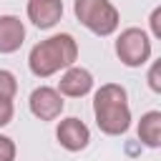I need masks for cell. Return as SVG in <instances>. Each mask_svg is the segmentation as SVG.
<instances>
[{"label": "cell", "instance_id": "obj_3", "mask_svg": "<svg viewBox=\"0 0 161 161\" xmlns=\"http://www.w3.org/2000/svg\"><path fill=\"white\" fill-rule=\"evenodd\" d=\"M73 13L83 28H88L93 35H113L118 30L121 15L111 0H75Z\"/></svg>", "mask_w": 161, "mask_h": 161}, {"label": "cell", "instance_id": "obj_6", "mask_svg": "<svg viewBox=\"0 0 161 161\" xmlns=\"http://www.w3.org/2000/svg\"><path fill=\"white\" fill-rule=\"evenodd\" d=\"M55 138H58V143L65 148V151H83L86 146H88V141H91V128L80 121V118H75V116H70V118H63L58 126H55Z\"/></svg>", "mask_w": 161, "mask_h": 161}, {"label": "cell", "instance_id": "obj_15", "mask_svg": "<svg viewBox=\"0 0 161 161\" xmlns=\"http://www.w3.org/2000/svg\"><path fill=\"white\" fill-rule=\"evenodd\" d=\"M151 33H153V38H161V8H153V13H151Z\"/></svg>", "mask_w": 161, "mask_h": 161}, {"label": "cell", "instance_id": "obj_5", "mask_svg": "<svg viewBox=\"0 0 161 161\" xmlns=\"http://www.w3.org/2000/svg\"><path fill=\"white\" fill-rule=\"evenodd\" d=\"M28 106H30V113H33L35 118H40V121H55V118H60L65 103H63V96H60L55 88L40 86V88H35V91L30 93Z\"/></svg>", "mask_w": 161, "mask_h": 161}, {"label": "cell", "instance_id": "obj_8", "mask_svg": "<svg viewBox=\"0 0 161 161\" xmlns=\"http://www.w3.org/2000/svg\"><path fill=\"white\" fill-rule=\"evenodd\" d=\"M60 18H63V0H28V20L35 28L48 30Z\"/></svg>", "mask_w": 161, "mask_h": 161}, {"label": "cell", "instance_id": "obj_14", "mask_svg": "<svg viewBox=\"0 0 161 161\" xmlns=\"http://www.w3.org/2000/svg\"><path fill=\"white\" fill-rule=\"evenodd\" d=\"M158 73H161V63L153 60L151 63V70H148V88L153 93H161V78H158Z\"/></svg>", "mask_w": 161, "mask_h": 161}, {"label": "cell", "instance_id": "obj_1", "mask_svg": "<svg viewBox=\"0 0 161 161\" xmlns=\"http://www.w3.org/2000/svg\"><path fill=\"white\" fill-rule=\"evenodd\" d=\"M78 60V43L70 33H55L38 45L30 48L28 55V68L35 78H50L58 70H65L75 65Z\"/></svg>", "mask_w": 161, "mask_h": 161}, {"label": "cell", "instance_id": "obj_7", "mask_svg": "<svg viewBox=\"0 0 161 161\" xmlns=\"http://www.w3.org/2000/svg\"><path fill=\"white\" fill-rule=\"evenodd\" d=\"M60 96H68V98H83L93 91V75L88 68H80V65H70L65 68V73L60 75L58 80V88H55Z\"/></svg>", "mask_w": 161, "mask_h": 161}, {"label": "cell", "instance_id": "obj_10", "mask_svg": "<svg viewBox=\"0 0 161 161\" xmlns=\"http://www.w3.org/2000/svg\"><path fill=\"white\" fill-rule=\"evenodd\" d=\"M138 141L148 148L161 146V111H146L138 121Z\"/></svg>", "mask_w": 161, "mask_h": 161}, {"label": "cell", "instance_id": "obj_9", "mask_svg": "<svg viewBox=\"0 0 161 161\" xmlns=\"http://www.w3.org/2000/svg\"><path fill=\"white\" fill-rule=\"evenodd\" d=\"M25 43V25L18 15H0V53L10 55Z\"/></svg>", "mask_w": 161, "mask_h": 161}, {"label": "cell", "instance_id": "obj_2", "mask_svg": "<svg viewBox=\"0 0 161 161\" xmlns=\"http://www.w3.org/2000/svg\"><path fill=\"white\" fill-rule=\"evenodd\" d=\"M93 116L96 126L106 136H121L131 126V106L128 93L118 83H103L93 96Z\"/></svg>", "mask_w": 161, "mask_h": 161}, {"label": "cell", "instance_id": "obj_4", "mask_svg": "<svg viewBox=\"0 0 161 161\" xmlns=\"http://www.w3.org/2000/svg\"><path fill=\"white\" fill-rule=\"evenodd\" d=\"M116 55L128 68H141L151 58V38L141 28H126L116 38Z\"/></svg>", "mask_w": 161, "mask_h": 161}, {"label": "cell", "instance_id": "obj_13", "mask_svg": "<svg viewBox=\"0 0 161 161\" xmlns=\"http://www.w3.org/2000/svg\"><path fill=\"white\" fill-rule=\"evenodd\" d=\"M13 116H15V106H13V101H10V98H0V128L8 126V123L13 121Z\"/></svg>", "mask_w": 161, "mask_h": 161}, {"label": "cell", "instance_id": "obj_11", "mask_svg": "<svg viewBox=\"0 0 161 161\" xmlns=\"http://www.w3.org/2000/svg\"><path fill=\"white\" fill-rule=\"evenodd\" d=\"M15 93H18V80H15V75L10 73V70H5V68H0V98H15Z\"/></svg>", "mask_w": 161, "mask_h": 161}, {"label": "cell", "instance_id": "obj_12", "mask_svg": "<svg viewBox=\"0 0 161 161\" xmlns=\"http://www.w3.org/2000/svg\"><path fill=\"white\" fill-rule=\"evenodd\" d=\"M15 156H18L15 141L10 136H0V161H15Z\"/></svg>", "mask_w": 161, "mask_h": 161}]
</instances>
